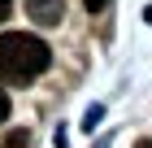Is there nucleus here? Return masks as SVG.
<instances>
[{
	"instance_id": "f257e3e1",
	"label": "nucleus",
	"mask_w": 152,
	"mask_h": 148,
	"mask_svg": "<svg viewBox=\"0 0 152 148\" xmlns=\"http://www.w3.org/2000/svg\"><path fill=\"white\" fill-rule=\"evenodd\" d=\"M48 66H52V48L39 35H26V31L0 35V83H31Z\"/></svg>"
},
{
	"instance_id": "f03ea898",
	"label": "nucleus",
	"mask_w": 152,
	"mask_h": 148,
	"mask_svg": "<svg viewBox=\"0 0 152 148\" xmlns=\"http://www.w3.org/2000/svg\"><path fill=\"white\" fill-rule=\"evenodd\" d=\"M26 13H31V22H39V26H57L61 13H65V0H26Z\"/></svg>"
},
{
	"instance_id": "7ed1b4c3",
	"label": "nucleus",
	"mask_w": 152,
	"mask_h": 148,
	"mask_svg": "<svg viewBox=\"0 0 152 148\" xmlns=\"http://www.w3.org/2000/svg\"><path fill=\"white\" fill-rule=\"evenodd\" d=\"M4 148H31V135L26 131H9L4 135Z\"/></svg>"
},
{
	"instance_id": "20e7f679",
	"label": "nucleus",
	"mask_w": 152,
	"mask_h": 148,
	"mask_svg": "<svg viewBox=\"0 0 152 148\" xmlns=\"http://www.w3.org/2000/svg\"><path fill=\"white\" fill-rule=\"evenodd\" d=\"M100 118H104V109H100V105H96V109H87V118H83V126H87V131H91V126L100 122Z\"/></svg>"
},
{
	"instance_id": "39448f33",
	"label": "nucleus",
	"mask_w": 152,
	"mask_h": 148,
	"mask_svg": "<svg viewBox=\"0 0 152 148\" xmlns=\"http://www.w3.org/2000/svg\"><path fill=\"white\" fill-rule=\"evenodd\" d=\"M4 118H9V91L0 87V122H4Z\"/></svg>"
},
{
	"instance_id": "423d86ee",
	"label": "nucleus",
	"mask_w": 152,
	"mask_h": 148,
	"mask_svg": "<svg viewBox=\"0 0 152 148\" xmlns=\"http://www.w3.org/2000/svg\"><path fill=\"white\" fill-rule=\"evenodd\" d=\"M4 18H13V0H0V22Z\"/></svg>"
},
{
	"instance_id": "0eeeda50",
	"label": "nucleus",
	"mask_w": 152,
	"mask_h": 148,
	"mask_svg": "<svg viewBox=\"0 0 152 148\" xmlns=\"http://www.w3.org/2000/svg\"><path fill=\"white\" fill-rule=\"evenodd\" d=\"M83 4H87V9H91V13H100V9H104V4H109V0H83Z\"/></svg>"
},
{
	"instance_id": "6e6552de",
	"label": "nucleus",
	"mask_w": 152,
	"mask_h": 148,
	"mask_svg": "<svg viewBox=\"0 0 152 148\" xmlns=\"http://www.w3.org/2000/svg\"><path fill=\"white\" fill-rule=\"evenodd\" d=\"M135 148H152V139H139V144H135Z\"/></svg>"
},
{
	"instance_id": "1a4fd4ad",
	"label": "nucleus",
	"mask_w": 152,
	"mask_h": 148,
	"mask_svg": "<svg viewBox=\"0 0 152 148\" xmlns=\"http://www.w3.org/2000/svg\"><path fill=\"white\" fill-rule=\"evenodd\" d=\"M143 18H148V22H152V9H143Z\"/></svg>"
}]
</instances>
